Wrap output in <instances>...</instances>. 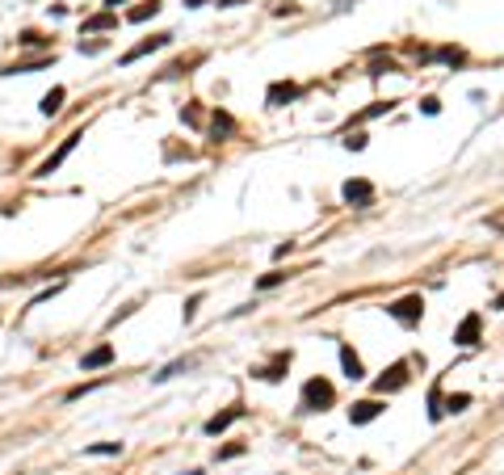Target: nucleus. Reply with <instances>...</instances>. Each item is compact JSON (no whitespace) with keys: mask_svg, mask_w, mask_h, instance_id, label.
<instances>
[{"mask_svg":"<svg viewBox=\"0 0 504 475\" xmlns=\"http://www.w3.org/2000/svg\"><path fill=\"white\" fill-rule=\"evenodd\" d=\"M332 404H336V387L328 379L316 375V379L303 383V408H307V412H323V408H332Z\"/></svg>","mask_w":504,"mask_h":475,"instance_id":"1","label":"nucleus"},{"mask_svg":"<svg viewBox=\"0 0 504 475\" xmlns=\"http://www.w3.org/2000/svg\"><path fill=\"white\" fill-rule=\"evenodd\" d=\"M387 311H391L400 324H408V329H412V324H420V316H424V299H420V294H404V299H395Z\"/></svg>","mask_w":504,"mask_h":475,"instance_id":"2","label":"nucleus"},{"mask_svg":"<svg viewBox=\"0 0 504 475\" xmlns=\"http://www.w3.org/2000/svg\"><path fill=\"white\" fill-rule=\"evenodd\" d=\"M76 143H80V131H76V135H68V139L59 143V151H55V156H46L43 164H38V177H50V173H55V169H59V164L76 151Z\"/></svg>","mask_w":504,"mask_h":475,"instance_id":"3","label":"nucleus"},{"mask_svg":"<svg viewBox=\"0 0 504 475\" xmlns=\"http://www.w3.org/2000/svg\"><path fill=\"white\" fill-rule=\"evenodd\" d=\"M286 370H290V349H282V353H274V358H269L265 366H257L252 375H257V379H265V383H277L282 375H286Z\"/></svg>","mask_w":504,"mask_h":475,"instance_id":"4","label":"nucleus"},{"mask_svg":"<svg viewBox=\"0 0 504 475\" xmlns=\"http://www.w3.org/2000/svg\"><path fill=\"white\" fill-rule=\"evenodd\" d=\"M173 43V34H151V38H143L139 47H131L127 55H122V63H135V59H143V55H151V50H164Z\"/></svg>","mask_w":504,"mask_h":475,"instance_id":"5","label":"nucleus"},{"mask_svg":"<svg viewBox=\"0 0 504 475\" xmlns=\"http://www.w3.org/2000/svg\"><path fill=\"white\" fill-rule=\"evenodd\" d=\"M479 329H483V320H479V311H471V316L459 324V333H454V345H462V349L479 345Z\"/></svg>","mask_w":504,"mask_h":475,"instance_id":"6","label":"nucleus"},{"mask_svg":"<svg viewBox=\"0 0 504 475\" xmlns=\"http://www.w3.org/2000/svg\"><path fill=\"white\" fill-rule=\"evenodd\" d=\"M240 417H244V404H231L227 412H219V417H210V421H206V437H219V433H223V429L227 425H235V421H240Z\"/></svg>","mask_w":504,"mask_h":475,"instance_id":"7","label":"nucleus"},{"mask_svg":"<svg viewBox=\"0 0 504 475\" xmlns=\"http://www.w3.org/2000/svg\"><path fill=\"white\" fill-rule=\"evenodd\" d=\"M345 202H349V206H370V202H374V186H370V181H345Z\"/></svg>","mask_w":504,"mask_h":475,"instance_id":"8","label":"nucleus"},{"mask_svg":"<svg viewBox=\"0 0 504 475\" xmlns=\"http://www.w3.org/2000/svg\"><path fill=\"white\" fill-rule=\"evenodd\" d=\"M382 408H387L382 400H362V404H353V408H349V421H353V425H370Z\"/></svg>","mask_w":504,"mask_h":475,"instance_id":"9","label":"nucleus"},{"mask_svg":"<svg viewBox=\"0 0 504 475\" xmlns=\"http://www.w3.org/2000/svg\"><path fill=\"white\" fill-rule=\"evenodd\" d=\"M404 383H408V362H395V366H391L382 379L374 383V391H400Z\"/></svg>","mask_w":504,"mask_h":475,"instance_id":"10","label":"nucleus"},{"mask_svg":"<svg viewBox=\"0 0 504 475\" xmlns=\"http://www.w3.org/2000/svg\"><path fill=\"white\" fill-rule=\"evenodd\" d=\"M114 362V345H97L89 349L85 358H80V370H101V366H109Z\"/></svg>","mask_w":504,"mask_h":475,"instance_id":"11","label":"nucleus"},{"mask_svg":"<svg viewBox=\"0 0 504 475\" xmlns=\"http://www.w3.org/2000/svg\"><path fill=\"white\" fill-rule=\"evenodd\" d=\"M299 97V85H290V80H277V85H269V93H265V105H286V101H294Z\"/></svg>","mask_w":504,"mask_h":475,"instance_id":"12","label":"nucleus"},{"mask_svg":"<svg viewBox=\"0 0 504 475\" xmlns=\"http://www.w3.org/2000/svg\"><path fill=\"white\" fill-rule=\"evenodd\" d=\"M341 366H345V375H349L353 383L366 379V366H362V358H358V353H353L349 345H341Z\"/></svg>","mask_w":504,"mask_h":475,"instance_id":"13","label":"nucleus"},{"mask_svg":"<svg viewBox=\"0 0 504 475\" xmlns=\"http://www.w3.org/2000/svg\"><path fill=\"white\" fill-rule=\"evenodd\" d=\"M160 9H164V0H147V4H139V9H131V13H127V21H147V17H156V13H160Z\"/></svg>","mask_w":504,"mask_h":475,"instance_id":"14","label":"nucleus"},{"mask_svg":"<svg viewBox=\"0 0 504 475\" xmlns=\"http://www.w3.org/2000/svg\"><path fill=\"white\" fill-rule=\"evenodd\" d=\"M63 97H68L63 89H50V93H46L43 101H38V110H43L46 118H55V114H59V105H63Z\"/></svg>","mask_w":504,"mask_h":475,"instance_id":"15","label":"nucleus"},{"mask_svg":"<svg viewBox=\"0 0 504 475\" xmlns=\"http://www.w3.org/2000/svg\"><path fill=\"white\" fill-rule=\"evenodd\" d=\"M118 26V17L105 9V13H97V17H85V30H114Z\"/></svg>","mask_w":504,"mask_h":475,"instance_id":"16","label":"nucleus"},{"mask_svg":"<svg viewBox=\"0 0 504 475\" xmlns=\"http://www.w3.org/2000/svg\"><path fill=\"white\" fill-rule=\"evenodd\" d=\"M210 131H215V139H223V135H231V131H235V122H231V114H223V110H219V114L210 118Z\"/></svg>","mask_w":504,"mask_h":475,"instance_id":"17","label":"nucleus"},{"mask_svg":"<svg viewBox=\"0 0 504 475\" xmlns=\"http://www.w3.org/2000/svg\"><path fill=\"white\" fill-rule=\"evenodd\" d=\"M189 366H193V358H181V362H173V366H164L160 375H151V379H156V383H168V379H173V375H181V370H189Z\"/></svg>","mask_w":504,"mask_h":475,"instance_id":"18","label":"nucleus"},{"mask_svg":"<svg viewBox=\"0 0 504 475\" xmlns=\"http://www.w3.org/2000/svg\"><path fill=\"white\" fill-rule=\"evenodd\" d=\"M101 383H105V379L80 383V387H72V391H68V395H63V400H68V404H72V400H80V395H89V391H97V387H101Z\"/></svg>","mask_w":504,"mask_h":475,"instance_id":"19","label":"nucleus"},{"mask_svg":"<svg viewBox=\"0 0 504 475\" xmlns=\"http://www.w3.org/2000/svg\"><path fill=\"white\" fill-rule=\"evenodd\" d=\"M85 454H122V442H101V446H85Z\"/></svg>","mask_w":504,"mask_h":475,"instance_id":"20","label":"nucleus"},{"mask_svg":"<svg viewBox=\"0 0 504 475\" xmlns=\"http://www.w3.org/2000/svg\"><path fill=\"white\" fill-rule=\"evenodd\" d=\"M433 59H446V63H462L466 55H462L459 47H441V50H433Z\"/></svg>","mask_w":504,"mask_h":475,"instance_id":"21","label":"nucleus"},{"mask_svg":"<svg viewBox=\"0 0 504 475\" xmlns=\"http://www.w3.org/2000/svg\"><path fill=\"white\" fill-rule=\"evenodd\" d=\"M17 43H21V47H43L46 38L38 34V30H21V38H17Z\"/></svg>","mask_w":504,"mask_h":475,"instance_id":"22","label":"nucleus"},{"mask_svg":"<svg viewBox=\"0 0 504 475\" xmlns=\"http://www.w3.org/2000/svg\"><path fill=\"white\" fill-rule=\"evenodd\" d=\"M466 404H471V395H450V400H446V408H441V412H462V408H466Z\"/></svg>","mask_w":504,"mask_h":475,"instance_id":"23","label":"nucleus"},{"mask_svg":"<svg viewBox=\"0 0 504 475\" xmlns=\"http://www.w3.org/2000/svg\"><path fill=\"white\" fill-rule=\"evenodd\" d=\"M286 278H290V274H282V269H274V274H265V278H261V290H269V286H277V282H286Z\"/></svg>","mask_w":504,"mask_h":475,"instance_id":"24","label":"nucleus"},{"mask_svg":"<svg viewBox=\"0 0 504 475\" xmlns=\"http://www.w3.org/2000/svg\"><path fill=\"white\" fill-rule=\"evenodd\" d=\"M181 122L198 127V122H202V110H198V105H185V110H181Z\"/></svg>","mask_w":504,"mask_h":475,"instance_id":"25","label":"nucleus"},{"mask_svg":"<svg viewBox=\"0 0 504 475\" xmlns=\"http://www.w3.org/2000/svg\"><path fill=\"white\" fill-rule=\"evenodd\" d=\"M420 110H424V114H429V118H433V114H437V110H441V101H437V97H424V101H420Z\"/></svg>","mask_w":504,"mask_h":475,"instance_id":"26","label":"nucleus"},{"mask_svg":"<svg viewBox=\"0 0 504 475\" xmlns=\"http://www.w3.org/2000/svg\"><path fill=\"white\" fill-rule=\"evenodd\" d=\"M240 454H244V446H240V442H235V446H223V450H219V459H240Z\"/></svg>","mask_w":504,"mask_h":475,"instance_id":"27","label":"nucleus"},{"mask_svg":"<svg viewBox=\"0 0 504 475\" xmlns=\"http://www.w3.org/2000/svg\"><path fill=\"white\" fill-rule=\"evenodd\" d=\"M382 72H395V63L387 59V63H374V68H370V76H382Z\"/></svg>","mask_w":504,"mask_h":475,"instance_id":"28","label":"nucleus"},{"mask_svg":"<svg viewBox=\"0 0 504 475\" xmlns=\"http://www.w3.org/2000/svg\"><path fill=\"white\" fill-rule=\"evenodd\" d=\"M80 50H85V55H97V50H105V43H101V38H97V43H80Z\"/></svg>","mask_w":504,"mask_h":475,"instance_id":"29","label":"nucleus"},{"mask_svg":"<svg viewBox=\"0 0 504 475\" xmlns=\"http://www.w3.org/2000/svg\"><path fill=\"white\" fill-rule=\"evenodd\" d=\"M345 143H349L353 151H362V147H366V135H349V139H345Z\"/></svg>","mask_w":504,"mask_h":475,"instance_id":"30","label":"nucleus"},{"mask_svg":"<svg viewBox=\"0 0 504 475\" xmlns=\"http://www.w3.org/2000/svg\"><path fill=\"white\" fill-rule=\"evenodd\" d=\"M118 4H127V0H105V9H109V13H114V9H118Z\"/></svg>","mask_w":504,"mask_h":475,"instance_id":"31","label":"nucleus"},{"mask_svg":"<svg viewBox=\"0 0 504 475\" xmlns=\"http://www.w3.org/2000/svg\"><path fill=\"white\" fill-rule=\"evenodd\" d=\"M219 4H244V0H219Z\"/></svg>","mask_w":504,"mask_h":475,"instance_id":"32","label":"nucleus"},{"mask_svg":"<svg viewBox=\"0 0 504 475\" xmlns=\"http://www.w3.org/2000/svg\"><path fill=\"white\" fill-rule=\"evenodd\" d=\"M185 475H202V471H185Z\"/></svg>","mask_w":504,"mask_h":475,"instance_id":"33","label":"nucleus"}]
</instances>
